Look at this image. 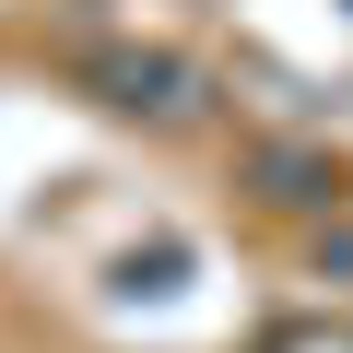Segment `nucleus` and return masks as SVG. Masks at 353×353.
I'll list each match as a JSON object with an SVG mask.
<instances>
[{
  "instance_id": "1",
  "label": "nucleus",
  "mask_w": 353,
  "mask_h": 353,
  "mask_svg": "<svg viewBox=\"0 0 353 353\" xmlns=\"http://www.w3.org/2000/svg\"><path fill=\"white\" fill-rule=\"evenodd\" d=\"M94 83H106V106H130V118H176V106H189V71H176L165 48H130V59H106Z\"/></svg>"
}]
</instances>
